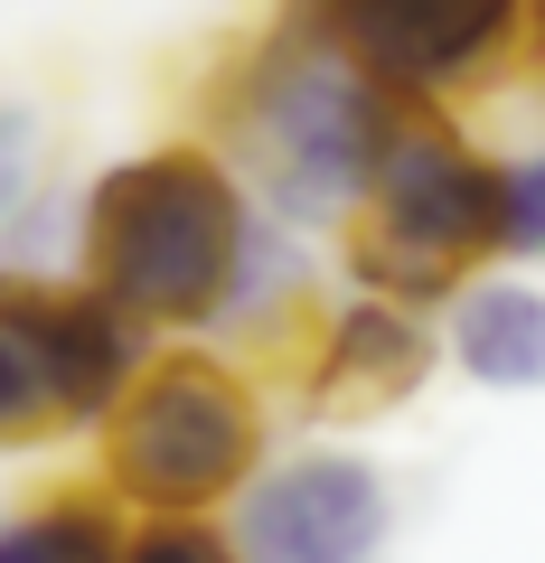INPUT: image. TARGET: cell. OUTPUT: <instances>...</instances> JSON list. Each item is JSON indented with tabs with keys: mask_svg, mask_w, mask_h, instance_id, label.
Masks as SVG:
<instances>
[{
	"mask_svg": "<svg viewBox=\"0 0 545 563\" xmlns=\"http://www.w3.org/2000/svg\"><path fill=\"white\" fill-rule=\"evenodd\" d=\"M451 366L489 395H536L545 385V291L536 282H508V273H480L451 301Z\"/></svg>",
	"mask_w": 545,
	"mask_h": 563,
	"instance_id": "obj_9",
	"label": "cell"
},
{
	"mask_svg": "<svg viewBox=\"0 0 545 563\" xmlns=\"http://www.w3.org/2000/svg\"><path fill=\"white\" fill-rule=\"evenodd\" d=\"M263 207L236 179L217 141H151L76 198V282L122 320L161 339V329H217L226 291L244 273Z\"/></svg>",
	"mask_w": 545,
	"mask_h": 563,
	"instance_id": "obj_2",
	"label": "cell"
},
{
	"mask_svg": "<svg viewBox=\"0 0 545 563\" xmlns=\"http://www.w3.org/2000/svg\"><path fill=\"white\" fill-rule=\"evenodd\" d=\"M226 536L244 563H377L395 536V488L358 451H292L244 479Z\"/></svg>",
	"mask_w": 545,
	"mask_h": 563,
	"instance_id": "obj_7",
	"label": "cell"
},
{
	"mask_svg": "<svg viewBox=\"0 0 545 563\" xmlns=\"http://www.w3.org/2000/svg\"><path fill=\"white\" fill-rule=\"evenodd\" d=\"M433 366H443V339H433L424 310L348 291L339 310L310 320L302 357H292V395L310 422H385L433 385Z\"/></svg>",
	"mask_w": 545,
	"mask_h": 563,
	"instance_id": "obj_8",
	"label": "cell"
},
{
	"mask_svg": "<svg viewBox=\"0 0 545 563\" xmlns=\"http://www.w3.org/2000/svg\"><path fill=\"white\" fill-rule=\"evenodd\" d=\"M499 263H545V141L499 161Z\"/></svg>",
	"mask_w": 545,
	"mask_h": 563,
	"instance_id": "obj_12",
	"label": "cell"
},
{
	"mask_svg": "<svg viewBox=\"0 0 545 563\" xmlns=\"http://www.w3.org/2000/svg\"><path fill=\"white\" fill-rule=\"evenodd\" d=\"M142 366L151 339L85 282L0 273V451L47 432H103Z\"/></svg>",
	"mask_w": 545,
	"mask_h": 563,
	"instance_id": "obj_5",
	"label": "cell"
},
{
	"mask_svg": "<svg viewBox=\"0 0 545 563\" xmlns=\"http://www.w3.org/2000/svg\"><path fill=\"white\" fill-rule=\"evenodd\" d=\"M122 563H244V554L207 517H132L122 526Z\"/></svg>",
	"mask_w": 545,
	"mask_h": 563,
	"instance_id": "obj_13",
	"label": "cell"
},
{
	"mask_svg": "<svg viewBox=\"0 0 545 563\" xmlns=\"http://www.w3.org/2000/svg\"><path fill=\"white\" fill-rule=\"evenodd\" d=\"M122 517H217L263 470V385L226 347H161L95 432Z\"/></svg>",
	"mask_w": 545,
	"mask_h": 563,
	"instance_id": "obj_4",
	"label": "cell"
},
{
	"mask_svg": "<svg viewBox=\"0 0 545 563\" xmlns=\"http://www.w3.org/2000/svg\"><path fill=\"white\" fill-rule=\"evenodd\" d=\"M207 113L226 132L217 151L236 161V179L254 188L263 217L292 225V235H339L414 103H395L377 76H358L329 38L263 20L226 57V85Z\"/></svg>",
	"mask_w": 545,
	"mask_h": 563,
	"instance_id": "obj_1",
	"label": "cell"
},
{
	"mask_svg": "<svg viewBox=\"0 0 545 563\" xmlns=\"http://www.w3.org/2000/svg\"><path fill=\"white\" fill-rule=\"evenodd\" d=\"M39 198H47V122H39V103L0 95V244L29 225Z\"/></svg>",
	"mask_w": 545,
	"mask_h": 563,
	"instance_id": "obj_11",
	"label": "cell"
},
{
	"mask_svg": "<svg viewBox=\"0 0 545 563\" xmlns=\"http://www.w3.org/2000/svg\"><path fill=\"white\" fill-rule=\"evenodd\" d=\"M348 291L395 310H451L499 263V151L451 113H404L358 217L339 225Z\"/></svg>",
	"mask_w": 545,
	"mask_h": 563,
	"instance_id": "obj_3",
	"label": "cell"
},
{
	"mask_svg": "<svg viewBox=\"0 0 545 563\" xmlns=\"http://www.w3.org/2000/svg\"><path fill=\"white\" fill-rule=\"evenodd\" d=\"M273 20L329 38L414 113H451L526 47V0H273Z\"/></svg>",
	"mask_w": 545,
	"mask_h": 563,
	"instance_id": "obj_6",
	"label": "cell"
},
{
	"mask_svg": "<svg viewBox=\"0 0 545 563\" xmlns=\"http://www.w3.org/2000/svg\"><path fill=\"white\" fill-rule=\"evenodd\" d=\"M122 507L103 488H57V498L0 517V563H122Z\"/></svg>",
	"mask_w": 545,
	"mask_h": 563,
	"instance_id": "obj_10",
	"label": "cell"
}]
</instances>
